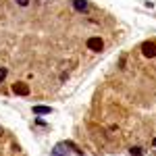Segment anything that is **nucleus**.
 <instances>
[{
    "mask_svg": "<svg viewBox=\"0 0 156 156\" xmlns=\"http://www.w3.org/2000/svg\"><path fill=\"white\" fill-rule=\"evenodd\" d=\"M142 52H144L146 58H154L156 56V44L154 42H144L142 44Z\"/></svg>",
    "mask_w": 156,
    "mask_h": 156,
    "instance_id": "nucleus-1",
    "label": "nucleus"
},
{
    "mask_svg": "<svg viewBox=\"0 0 156 156\" xmlns=\"http://www.w3.org/2000/svg\"><path fill=\"white\" fill-rule=\"evenodd\" d=\"M87 48L92 50V52H100V50L104 48V42L100 37H90L87 40Z\"/></svg>",
    "mask_w": 156,
    "mask_h": 156,
    "instance_id": "nucleus-2",
    "label": "nucleus"
},
{
    "mask_svg": "<svg viewBox=\"0 0 156 156\" xmlns=\"http://www.w3.org/2000/svg\"><path fill=\"white\" fill-rule=\"evenodd\" d=\"M12 92L19 94V96H29V85L27 83H15L12 85Z\"/></svg>",
    "mask_w": 156,
    "mask_h": 156,
    "instance_id": "nucleus-3",
    "label": "nucleus"
},
{
    "mask_svg": "<svg viewBox=\"0 0 156 156\" xmlns=\"http://www.w3.org/2000/svg\"><path fill=\"white\" fill-rule=\"evenodd\" d=\"M73 6H75L77 12H83L87 11V0H73Z\"/></svg>",
    "mask_w": 156,
    "mask_h": 156,
    "instance_id": "nucleus-4",
    "label": "nucleus"
},
{
    "mask_svg": "<svg viewBox=\"0 0 156 156\" xmlns=\"http://www.w3.org/2000/svg\"><path fill=\"white\" fill-rule=\"evenodd\" d=\"M52 108L50 106H34V115H50Z\"/></svg>",
    "mask_w": 156,
    "mask_h": 156,
    "instance_id": "nucleus-5",
    "label": "nucleus"
},
{
    "mask_svg": "<svg viewBox=\"0 0 156 156\" xmlns=\"http://www.w3.org/2000/svg\"><path fill=\"white\" fill-rule=\"evenodd\" d=\"M65 146H67V148H71V150H73V152H75V154H83V150H79L77 146L73 144V142H65Z\"/></svg>",
    "mask_w": 156,
    "mask_h": 156,
    "instance_id": "nucleus-6",
    "label": "nucleus"
},
{
    "mask_svg": "<svg viewBox=\"0 0 156 156\" xmlns=\"http://www.w3.org/2000/svg\"><path fill=\"white\" fill-rule=\"evenodd\" d=\"M50 156H69V154H62V144H58L54 150H52V154Z\"/></svg>",
    "mask_w": 156,
    "mask_h": 156,
    "instance_id": "nucleus-7",
    "label": "nucleus"
},
{
    "mask_svg": "<svg viewBox=\"0 0 156 156\" xmlns=\"http://www.w3.org/2000/svg\"><path fill=\"white\" fill-rule=\"evenodd\" d=\"M129 152H131V156H142V148H137V146H135V148H131Z\"/></svg>",
    "mask_w": 156,
    "mask_h": 156,
    "instance_id": "nucleus-8",
    "label": "nucleus"
},
{
    "mask_svg": "<svg viewBox=\"0 0 156 156\" xmlns=\"http://www.w3.org/2000/svg\"><path fill=\"white\" fill-rule=\"evenodd\" d=\"M4 79H6V69H4V67H0V83H2Z\"/></svg>",
    "mask_w": 156,
    "mask_h": 156,
    "instance_id": "nucleus-9",
    "label": "nucleus"
},
{
    "mask_svg": "<svg viewBox=\"0 0 156 156\" xmlns=\"http://www.w3.org/2000/svg\"><path fill=\"white\" fill-rule=\"evenodd\" d=\"M15 2H17L19 6H27V4H29V0H15Z\"/></svg>",
    "mask_w": 156,
    "mask_h": 156,
    "instance_id": "nucleus-10",
    "label": "nucleus"
},
{
    "mask_svg": "<svg viewBox=\"0 0 156 156\" xmlns=\"http://www.w3.org/2000/svg\"><path fill=\"white\" fill-rule=\"evenodd\" d=\"M154 146H156V140H154Z\"/></svg>",
    "mask_w": 156,
    "mask_h": 156,
    "instance_id": "nucleus-11",
    "label": "nucleus"
},
{
    "mask_svg": "<svg viewBox=\"0 0 156 156\" xmlns=\"http://www.w3.org/2000/svg\"><path fill=\"white\" fill-rule=\"evenodd\" d=\"M44 2H48V0H44Z\"/></svg>",
    "mask_w": 156,
    "mask_h": 156,
    "instance_id": "nucleus-12",
    "label": "nucleus"
}]
</instances>
